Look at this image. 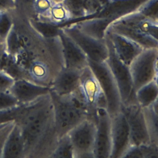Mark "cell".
I'll return each mask as SVG.
<instances>
[{
    "label": "cell",
    "instance_id": "cell-19",
    "mask_svg": "<svg viewBox=\"0 0 158 158\" xmlns=\"http://www.w3.org/2000/svg\"><path fill=\"white\" fill-rule=\"evenodd\" d=\"M113 22L108 18L92 17L72 23L86 35L96 39L104 40L107 29Z\"/></svg>",
    "mask_w": 158,
    "mask_h": 158
},
{
    "label": "cell",
    "instance_id": "cell-14",
    "mask_svg": "<svg viewBox=\"0 0 158 158\" xmlns=\"http://www.w3.org/2000/svg\"><path fill=\"white\" fill-rule=\"evenodd\" d=\"M83 70L62 68L52 81L49 86L51 91L61 97L74 94L79 87Z\"/></svg>",
    "mask_w": 158,
    "mask_h": 158
},
{
    "label": "cell",
    "instance_id": "cell-4",
    "mask_svg": "<svg viewBox=\"0 0 158 158\" xmlns=\"http://www.w3.org/2000/svg\"><path fill=\"white\" fill-rule=\"evenodd\" d=\"M105 40L109 49V56L106 62L117 84L122 105L136 102L129 66L117 57L111 43L107 36H105Z\"/></svg>",
    "mask_w": 158,
    "mask_h": 158
},
{
    "label": "cell",
    "instance_id": "cell-25",
    "mask_svg": "<svg viewBox=\"0 0 158 158\" xmlns=\"http://www.w3.org/2000/svg\"><path fill=\"white\" fill-rule=\"evenodd\" d=\"M51 158H75L74 151L68 135L58 139L53 151L49 156Z\"/></svg>",
    "mask_w": 158,
    "mask_h": 158
},
{
    "label": "cell",
    "instance_id": "cell-41",
    "mask_svg": "<svg viewBox=\"0 0 158 158\" xmlns=\"http://www.w3.org/2000/svg\"><path fill=\"white\" fill-rule=\"evenodd\" d=\"M0 43H2V42L1 40V39H0Z\"/></svg>",
    "mask_w": 158,
    "mask_h": 158
},
{
    "label": "cell",
    "instance_id": "cell-24",
    "mask_svg": "<svg viewBox=\"0 0 158 158\" xmlns=\"http://www.w3.org/2000/svg\"><path fill=\"white\" fill-rule=\"evenodd\" d=\"M30 24L40 35L48 40L59 36L61 31L60 27L39 19L30 20Z\"/></svg>",
    "mask_w": 158,
    "mask_h": 158
},
{
    "label": "cell",
    "instance_id": "cell-17",
    "mask_svg": "<svg viewBox=\"0 0 158 158\" xmlns=\"http://www.w3.org/2000/svg\"><path fill=\"white\" fill-rule=\"evenodd\" d=\"M148 0H112L93 17H102L114 21L139 10Z\"/></svg>",
    "mask_w": 158,
    "mask_h": 158
},
{
    "label": "cell",
    "instance_id": "cell-42",
    "mask_svg": "<svg viewBox=\"0 0 158 158\" xmlns=\"http://www.w3.org/2000/svg\"><path fill=\"white\" fill-rule=\"evenodd\" d=\"M108 1H112V0H108Z\"/></svg>",
    "mask_w": 158,
    "mask_h": 158
},
{
    "label": "cell",
    "instance_id": "cell-23",
    "mask_svg": "<svg viewBox=\"0 0 158 158\" xmlns=\"http://www.w3.org/2000/svg\"><path fill=\"white\" fill-rule=\"evenodd\" d=\"M39 19L60 27L66 25L71 21L69 14L62 3L52 5L47 17L44 19Z\"/></svg>",
    "mask_w": 158,
    "mask_h": 158
},
{
    "label": "cell",
    "instance_id": "cell-8",
    "mask_svg": "<svg viewBox=\"0 0 158 158\" xmlns=\"http://www.w3.org/2000/svg\"><path fill=\"white\" fill-rule=\"evenodd\" d=\"M96 131V122L87 118L67 134L73 148L75 158H94Z\"/></svg>",
    "mask_w": 158,
    "mask_h": 158
},
{
    "label": "cell",
    "instance_id": "cell-30",
    "mask_svg": "<svg viewBox=\"0 0 158 158\" xmlns=\"http://www.w3.org/2000/svg\"><path fill=\"white\" fill-rule=\"evenodd\" d=\"M138 11L146 18L158 22V0H148Z\"/></svg>",
    "mask_w": 158,
    "mask_h": 158
},
{
    "label": "cell",
    "instance_id": "cell-37",
    "mask_svg": "<svg viewBox=\"0 0 158 158\" xmlns=\"http://www.w3.org/2000/svg\"><path fill=\"white\" fill-rule=\"evenodd\" d=\"M16 9L15 0H0V11H9Z\"/></svg>",
    "mask_w": 158,
    "mask_h": 158
},
{
    "label": "cell",
    "instance_id": "cell-15",
    "mask_svg": "<svg viewBox=\"0 0 158 158\" xmlns=\"http://www.w3.org/2000/svg\"><path fill=\"white\" fill-rule=\"evenodd\" d=\"M106 36L110 39L117 57L127 66L144 50L137 43L119 34L107 31Z\"/></svg>",
    "mask_w": 158,
    "mask_h": 158
},
{
    "label": "cell",
    "instance_id": "cell-9",
    "mask_svg": "<svg viewBox=\"0 0 158 158\" xmlns=\"http://www.w3.org/2000/svg\"><path fill=\"white\" fill-rule=\"evenodd\" d=\"M87 107L89 117L94 116L98 107L106 109V102L103 92L96 77L89 66L83 70L78 89L75 93Z\"/></svg>",
    "mask_w": 158,
    "mask_h": 158
},
{
    "label": "cell",
    "instance_id": "cell-18",
    "mask_svg": "<svg viewBox=\"0 0 158 158\" xmlns=\"http://www.w3.org/2000/svg\"><path fill=\"white\" fill-rule=\"evenodd\" d=\"M26 155V147L23 132L15 122L8 134L2 150V158H22Z\"/></svg>",
    "mask_w": 158,
    "mask_h": 158
},
{
    "label": "cell",
    "instance_id": "cell-3",
    "mask_svg": "<svg viewBox=\"0 0 158 158\" xmlns=\"http://www.w3.org/2000/svg\"><path fill=\"white\" fill-rule=\"evenodd\" d=\"M88 66L97 78L105 97L106 110L110 117L121 111L122 100L114 77L106 62L96 63L88 60Z\"/></svg>",
    "mask_w": 158,
    "mask_h": 158
},
{
    "label": "cell",
    "instance_id": "cell-2",
    "mask_svg": "<svg viewBox=\"0 0 158 158\" xmlns=\"http://www.w3.org/2000/svg\"><path fill=\"white\" fill-rule=\"evenodd\" d=\"M53 109V124L58 138L67 135L72 129L89 116L85 103L75 94L61 97L51 91Z\"/></svg>",
    "mask_w": 158,
    "mask_h": 158
},
{
    "label": "cell",
    "instance_id": "cell-12",
    "mask_svg": "<svg viewBox=\"0 0 158 158\" xmlns=\"http://www.w3.org/2000/svg\"><path fill=\"white\" fill-rule=\"evenodd\" d=\"M111 150L110 158H122L130 145V130L123 112L111 117Z\"/></svg>",
    "mask_w": 158,
    "mask_h": 158
},
{
    "label": "cell",
    "instance_id": "cell-28",
    "mask_svg": "<svg viewBox=\"0 0 158 158\" xmlns=\"http://www.w3.org/2000/svg\"><path fill=\"white\" fill-rule=\"evenodd\" d=\"M9 11H0V39L5 42L6 38L14 25Z\"/></svg>",
    "mask_w": 158,
    "mask_h": 158
},
{
    "label": "cell",
    "instance_id": "cell-10",
    "mask_svg": "<svg viewBox=\"0 0 158 158\" xmlns=\"http://www.w3.org/2000/svg\"><path fill=\"white\" fill-rule=\"evenodd\" d=\"M121 111L124 114L130 130V146L151 144L143 109L136 102L122 105Z\"/></svg>",
    "mask_w": 158,
    "mask_h": 158
},
{
    "label": "cell",
    "instance_id": "cell-35",
    "mask_svg": "<svg viewBox=\"0 0 158 158\" xmlns=\"http://www.w3.org/2000/svg\"><path fill=\"white\" fill-rule=\"evenodd\" d=\"M15 122L8 123L0 128V158H2V150L8 134L12 127Z\"/></svg>",
    "mask_w": 158,
    "mask_h": 158
},
{
    "label": "cell",
    "instance_id": "cell-21",
    "mask_svg": "<svg viewBox=\"0 0 158 158\" xmlns=\"http://www.w3.org/2000/svg\"><path fill=\"white\" fill-rule=\"evenodd\" d=\"M143 111L151 143L158 145V100Z\"/></svg>",
    "mask_w": 158,
    "mask_h": 158
},
{
    "label": "cell",
    "instance_id": "cell-5",
    "mask_svg": "<svg viewBox=\"0 0 158 158\" xmlns=\"http://www.w3.org/2000/svg\"><path fill=\"white\" fill-rule=\"evenodd\" d=\"M158 48L144 49L129 66L135 93L142 86L158 79Z\"/></svg>",
    "mask_w": 158,
    "mask_h": 158
},
{
    "label": "cell",
    "instance_id": "cell-22",
    "mask_svg": "<svg viewBox=\"0 0 158 158\" xmlns=\"http://www.w3.org/2000/svg\"><path fill=\"white\" fill-rule=\"evenodd\" d=\"M62 4L68 12L71 20L67 24L87 17L83 0H64Z\"/></svg>",
    "mask_w": 158,
    "mask_h": 158
},
{
    "label": "cell",
    "instance_id": "cell-11",
    "mask_svg": "<svg viewBox=\"0 0 158 158\" xmlns=\"http://www.w3.org/2000/svg\"><path fill=\"white\" fill-rule=\"evenodd\" d=\"M94 119L97 125L94 158H110L111 150V117L104 107L97 108Z\"/></svg>",
    "mask_w": 158,
    "mask_h": 158
},
{
    "label": "cell",
    "instance_id": "cell-39",
    "mask_svg": "<svg viewBox=\"0 0 158 158\" xmlns=\"http://www.w3.org/2000/svg\"><path fill=\"white\" fill-rule=\"evenodd\" d=\"M49 1L51 2L52 5L61 4L64 1V0H49Z\"/></svg>",
    "mask_w": 158,
    "mask_h": 158
},
{
    "label": "cell",
    "instance_id": "cell-38",
    "mask_svg": "<svg viewBox=\"0 0 158 158\" xmlns=\"http://www.w3.org/2000/svg\"><path fill=\"white\" fill-rule=\"evenodd\" d=\"M8 58L9 56L6 52L5 43H0V70H3Z\"/></svg>",
    "mask_w": 158,
    "mask_h": 158
},
{
    "label": "cell",
    "instance_id": "cell-31",
    "mask_svg": "<svg viewBox=\"0 0 158 158\" xmlns=\"http://www.w3.org/2000/svg\"><path fill=\"white\" fill-rule=\"evenodd\" d=\"M83 2L86 10L87 18H89L98 14L110 1L108 0H83Z\"/></svg>",
    "mask_w": 158,
    "mask_h": 158
},
{
    "label": "cell",
    "instance_id": "cell-29",
    "mask_svg": "<svg viewBox=\"0 0 158 158\" xmlns=\"http://www.w3.org/2000/svg\"><path fill=\"white\" fill-rule=\"evenodd\" d=\"M26 105H19L13 109L0 111V126L16 122L24 110Z\"/></svg>",
    "mask_w": 158,
    "mask_h": 158
},
{
    "label": "cell",
    "instance_id": "cell-26",
    "mask_svg": "<svg viewBox=\"0 0 158 158\" xmlns=\"http://www.w3.org/2000/svg\"><path fill=\"white\" fill-rule=\"evenodd\" d=\"M4 43L6 52L11 58H14L21 52L22 45L15 26L13 27L7 36Z\"/></svg>",
    "mask_w": 158,
    "mask_h": 158
},
{
    "label": "cell",
    "instance_id": "cell-1",
    "mask_svg": "<svg viewBox=\"0 0 158 158\" xmlns=\"http://www.w3.org/2000/svg\"><path fill=\"white\" fill-rule=\"evenodd\" d=\"M53 122V106L50 94L26 106L22 115L15 122L23 132L26 154L43 134L54 128Z\"/></svg>",
    "mask_w": 158,
    "mask_h": 158
},
{
    "label": "cell",
    "instance_id": "cell-33",
    "mask_svg": "<svg viewBox=\"0 0 158 158\" xmlns=\"http://www.w3.org/2000/svg\"><path fill=\"white\" fill-rule=\"evenodd\" d=\"M52 4L49 0H35L34 5V12L39 19H44L48 14Z\"/></svg>",
    "mask_w": 158,
    "mask_h": 158
},
{
    "label": "cell",
    "instance_id": "cell-20",
    "mask_svg": "<svg viewBox=\"0 0 158 158\" xmlns=\"http://www.w3.org/2000/svg\"><path fill=\"white\" fill-rule=\"evenodd\" d=\"M135 98L137 103L142 109L152 105L158 100V79L139 89L135 93Z\"/></svg>",
    "mask_w": 158,
    "mask_h": 158
},
{
    "label": "cell",
    "instance_id": "cell-27",
    "mask_svg": "<svg viewBox=\"0 0 158 158\" xmlns=\"http://www.w3.org/2000/svg\"><path fill=\"white\" fill-rule=\"evenodd\" d=\"M138 26L143 34L158 40V22L144 16L138 22Z\"/></svg>",
    "mask_w": 158,
    "mask_h": 158
},
{
    "label": "cell",
    "instance_id": "cell-36",
    "mask_svg": "<svg viewBox=\"0 0 158 158\" xmlns=\"http://www.w3.org/2000/svg\"><path fill=\"white\" fill-rule=\"evenodd\" d=\"M15 7H21L34 12V5L35 0H15Z\"/></svg>",
    "mask_w": 158,
    "mask_h": 158
},
{
    "label": "cell",
    "instance_id": "cell-34",
    "mask_svg": "<svg viewBox=\"0 0 158 158\" xmlns=\"http://www.w3.org/2000/svg\"><path fill=\"white\" fill-rule=\"evenodd\" d=\"M15 80L4 70H0V92L10 91Z\"/></svg>",
    "mask_w": 158,
    "mask_h": 158
},
{
    "label": "cell",
    "instance_id": "cell-7",
    "mask_svg": "<svg viewBox=\"0 0 158 158\" xmlns=\"http://www.w3.org/2000/svg\"><path fill=\"white\" fill-rule=\"evenodd\" d=\"M144 16L138 11L114 21L107 31L124 36L141 46L144 49L158 48V40L143 34L138 23Z\"/></svg>",
    "mask_w": 158,
    "mask_h": 158
},
{
    "label": "cell",
    "instance_id": "cell-13",
    "mask_svg": "<svg viewBox=\"0 0 158 158\" xmlns=\"http://www.w3.org/2000/svg\"><path fill=\"white\" fill-rule=\"evenodd\" d=\"M9 91L20 105H25L49 95L50 89L26 79H19L15 80Z\"/></svg>",
    "mask_w": 158,
    "mask_h": 158
},
{
    "label": "cell",
    "instance_id": "cell-16",
    "mask_svg": "<svg viewBox=\"0 0 158 158\" xmlns=\"http://www.w3.org/2000/svg\"><path fill=\"white\" fill-rule=\"evenodd\" d=\"M59 36L61 42L64 67L83 70L88 67V59L73 40L62 29Z\"/></svg>",
    "mask_w": 158,
    "mask_h": 158
},
{
    "label": "cell",
    "instance_id": "cell-6",
    "mask_svg": "<svg viewBox=\"0 0 158 158\" xmlns=\"http://www.w3.org/2000/svg\"><path fill=\"white\" fill-rule=\"evenodd\" d=\"M61 29L81 49L89 60L96 63L106 62L109 49L105 39L99 40L80 31L74 23L62 27Z\"/></svg>",
    "mask_w": 158,
    "mask_h": 158
},
{
    "label": "cell",
    "instance_id": "cell-40",
    "mask_svg": "<svg viewBox=\"0 0 158 158\" xmlns=\"http://www.w3.org/2000/svg\"><path fill=\"white\" fill-rule=\"evenodd\" d=\"M10 123H11V122H10ZM5 124H5L2 125L0 126V128H1V127H2V126H3L5 125Z\"/></svg>",
    "mask_w": 158,
    "mask_h": 158
},
{
    "label": "cell",
    "instance_id": "cell-32",
    "mask_svg": "<svg viewBox=\"0 0 158 158\" xmlns=\"http://www.w3.org/2000/svg\"><path fill=\"white\" fill-rule=\"evenodd\" d=\"M20 105L10 91L0 92V111L15 108Z\"/></svg>",
    "mask_w": 158,
    "mask_h": 158
}]
</instances>
